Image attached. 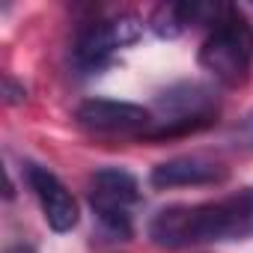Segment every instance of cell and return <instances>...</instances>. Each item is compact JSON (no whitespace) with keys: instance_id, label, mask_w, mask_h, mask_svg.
<instances>
[{"instance_id":"6da1fadb","label":"cell","mask_w":253,"mask_h":253,"mask_svg":"<svg viewBox=\"0 0 253 253\" xmlns=\"http://www.w3.org/2000/svg\"><path fill=\"white\" fill-rule=\"evenodd\" d=\"M247 235H253V188L235 191L211 203L161 209L149 223V238L167 250Z\"/></svg>"},{"instance_id":"7a4b0ae2","label":"cell","mask_w":253,"mask_h":253,"mask_svg":"<svg viewBox=\"0 0 253 253\" xmlns=\"http://www.w3.org/2000/svg\"><path fill=\"white\" fill-rule=\"evenodd\" d=\"M200 66L223 86L247 84L253 72V24L235 6H226L197 54Z\"/></svg>"},{"instance_id":"3957f363","label":"cell","mask_w":253,"mask_h":253,"mask_svg":"<svg viewBox=\"0 0 253 253\" xmlns=\"http://www.w3.org/2000/svg\"><path fill=\"white\" fill-rule=\"evenodd\" d=\"M217 119V98L203 84H179L158 95V119L140 134L146 140H167L203 131Z\"/></svg>"},{"instance_id":"277c9868","label":"cell","mask_w":253,"mask_h":253,"mask_svg":"<svg viewBox=\"0 0 253 253\" xmlns=\"http://www.w3.org/2000/svg\"><path fill=\"white\" fill-rule=\"evenodd\" d=\"M140 200V185L128 170L101 167L89 179V206L98 223L116 235L131 238V206Z\"/></svg>"},{"instance_id":"5b68a950","label":"cell","mask_w":253,"mask_h":253,"mask_svg":"<svg viewBox=\"0 0 253 253\" xmlns=\"http://www.w3.org/2000/svg\"><path fill=\"white\" fill-rule=\"evenodd\" d=\"M140 33H143V21L137 15H119L110 21L86 24L75 42V63L84 72H98L113 60L116 51L134 45Z\"/></svg>"},{"instance_id":"8992f818","label":"cell","mask_w":253,"mask_h":253,"mask_svg":"<svg viewBox=\"0 0 253 253\" xmlns=\"http://www.w3.org/2000/svg\"><path fill=\"white\" fill-rule=\"evenodd\" d=\"M75 119L86 131L98 134H125V131H146L152 125V113L131 101H113V98H89L78 107Z\"/></svg>"},{"instance_id":"52a82bcc","label":"cell","mask_w":253,"mask_h":253,"mask_svg":"<svg viewBox=\"0 0 253 253\" xmlns=\"http://www.w3.org/2000/svg\"><path fill=\"white\" fill-rule=\"evenodd\" d=\"M27 182H30V191L36 194L42 214L54 232H69L78 226V203L51 170H45L39 164H27Z\"/></svg>"},{"instance_id":"ba28073f","label":"cell","mask_w":253,"mask_h":253,"mask_svg":"<svg viewBox=\"0 0 253 253\" xmlns=\"http://www.w3.org/2000/svg\"><path fill=\"white\" fill-rule=\"evenodd\" d=\"M226 179V167L200 155H182V158H170L158 167H152L149 182L152 188H191V185H217Z\"/></svg>"},{"instance_id":"9c48e42d","label":"cell","mask_w":253,"mask_h":253,"mask_svg":"<svg viewBox=\"0 0 253 253\" xmlns=\"http://www.w3.org/2000/svg\"><path fill=\"white\" fill-rule=\"evenodd\" d=\"M223 9H226V3H161L152 12L149 27L161 39H176L188 27H200V24L214 27L217 18L223 15Z\"/></svg>"},{"instance_id":"30bf717a","label":"cell","mask_w":253,"mask_h":253,"mask_svg":"<svg viewBox=\"0 0 253 253\" xmlns=\"http://www.w3.org/2000/svg\"><path fill=\"white\" fill-rule=\"evenodd\" d=\"M24 95H27V92H24V86H21L15 78H9V75H6V78H3V98H6V104H21V101H24Z\"/></svg>"},{"instance_id":"8fae6325","label":"cell","mask_w":253,"mask_h":253,"mask_svg":"<svg viewBox=\"0 0 253 253\" xmlns=\"http://www.w3.org/2000/svg\"><path fill=\"white\" fill-rule=\"evenodd\" d=\"M241 140L247 143V146H253V113L247 116V122L241 125Z\"/></svg>"},{"instance_id":"7c38bea8","label":"cell","mask_w":253,"mask_h":253,"mask_svg":"<svg viewBox=\"0 0 253 253\" xmlns=\"http://www.w3.org/2000/svg\"><path fill=\"white\" fill-rule=\"evenodd\" d=\"M6 253H36V250H33L30 244H12V247H9Z\"/></svg>"}]
</instances>
